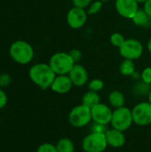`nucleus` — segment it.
<instances>
[{"label": "nucleus", "instance_id": "nucleus-1", "mask_svg": "<svg viewBox=\"0 0 151 152\" xmlns=\"http://www.w3.org/2000/svg\"><path fill=\"white\" fill-rule=\"evenodd\" d=\"M28 76L36 86L43 90H46L51 87L56 74L49 63H37L29 69Z\"/></svg>", "mask_w": 151, "mask_h": 152}, {"label": "nucleus", "instance_id": "nucleus-2", "mask_svg": "<svg viewBox=\"0 0 151 152\" xmlns=\"http://www.w3.org/2000/svg\"><path fill=\"white\" fill-rule=\"evenodd\" d=\"M9 53L15 62L24 65L29 63L33 60L34 49L29 43L23 40H18L11 45Z\"/></svg>", "mask_w": 151, "mask_h": 152}, {"label": "nucleus", "instance_id": "nucleus-3", "mask_svg": "<svg viewBox=\"0 0 151 152\" xmlns=\"http://www.w3.org/2000/svg\"><path fill=\"white\" fill-rule=\"evenodd\" d=\"M75 64L70 54L65 52H58L53 54L49 61V65L56 75H68Z\"/></svg>", "mask_w": 151, "mask_h": 152}, {"label": "nucleus", "instance_id": "nucleus-4", "mask_svg": "<svg viewBox=\"0 0 151 152\" xmlns=\"http://www.w3.org/2000/svg\"><path fill=\"white\" fill-rule=\"evenodd\" d=\"M133 123V118L132 110L124 106L118 109H115V110H113L112 118L110 122L112 128L125 132L131 127Z\"/></svg>", "mask_w": 151, "mask_h": 152}, {"label": "nucleus", "instance_id": "nucleus-5", "mask_svg": "<svg viewBox=\"0 0 151 152\" xmlns=\"http://www.w3.org/2000/svg\"><path fill=\"white\" fill-rule=\"evenodd\" d=\"M107 147L105 133L92 132L82 141V148L85 152H103Z\"/></svg>", "mask_w": 151, "mask_h": 152}, {"label": "nucleus", "instance_id": "nucleus-6", "mask_svg": "<svg viewBox=\"0 0 151 152\" xmlns=\"http://www.w3.org/2000/svg\"><path fill=\"white\" fill-rule=\"evenodd\" d=\"M92 119V110L90 108L80 104L74 107L69 114V124L77 128H81L87 126Z\"/></svg>", "mask_w": 151, "mask_h": 152}, {"label": "nucleus", "instance_id": "nucleus-7", "mask_svg": "<svg viewBox=\"0 0 151 152\" xmlns=\"http://www.w3.org/2000/svg\"><path fill=\"white\" fill-rule=\"evenodd\" d=\"M120 55L124 59L135 61L142 57L143 53L142 44L134 38L125 39L124 44L118 48Z\"/></svg>", "mask_w": 151, "mask_h": 152}, {"label": "nucleus", "instance_id": "nucleus-8", "mask_svg": "<svg viewBox=\"0 0 151 152\" xmlns=\"http://www.w3.org/2000/svg\"><path fill=\"white\" fill-rule=\"evenodd\" d=\"M133 123L140 126L151 125V104L149 102L137 103L132 109Z\"/></svg>", "mask_w": 151, "mask_h": 152}, {"label": "nucleus", "instance_id": "nucleus-9", "mask_svg": "<svg viewBox=\"0 0 151 152\" xmlns=\"http://www.w3.org/2000/svg\"><path fill=\"white\" fill-rule=\"evenodd\" d=\"M92 110V119L94 123L107 126L108 124H110L113 110L110 109L109 106H108L105 103L100 102L96 106H94Z\"/></svg>", "mask_w": 151, "mask_h": 152}, {"label": "nucleus", "instance_id": "nucleus-10", "mask_svg": "<svg viewBox=\"0 0 151 152\" xmlns=\"http://www.w3.org/2000/svg\"><path fill=\"white\" fill-rule=\"evenodd\" d=\"M87 12L85 9L79 7H72L67 13V22L71 28H81L87 20Z\"/></svg>", "mask_w": 151, "mask_h": 152}, {"label": "nucleus", "instance_id": "nucleus-11", "mask_svg": "<svg viewBox=\"0 0 151 152\" xmlns=\"http://www.w3.org/2000/svg\"><path fill=\"white\" fill-rule=\"evenodd\" d=\"M115 7L121 17L132 20L139 10V3L137 0H116Z\"/></svg>", "mask_w": 151, "mask_h": 152}, {"label": "nucleus", "instance_id": "nucleus-12", "mask_svg": "<svg viewBox=\"0 0 151 152\" xmlns=\"http://www.w3.org/2000/svg\"><path fill=\"white\" fill-rule=\"evenodd\" d=\"M68 75L73 86L77 87L84 86L88 81V72L86 69L79 63H76Z\"/></svg>", "mask_w": 151, "mask_h": 152}, {"label": "nucleus", "instance_id": "nucleus-13", "mask_svg": "<svg viewBox=\"0 0 151 152\" xmlns=\"http://www.w3.org/2000/svg\"><path fill=\"white\" fill-rule=\"evenodd\" d=\"M72 86L73 84L69 75H56L50 88L56 94H64L69 93L72 89Z\"/></svg>", "mask_w": 151, "mask_h": 152}, {"label": "nucleus", "instance_id": "nucleus-14", "mask_svg": "<svg viewBox=\"0 0 151 152\" xmlns=\"http://www.w3.org/2000/svg\"><path fill=\"white\" fill-rule=\"evenodd\" d=\"M105 136L108 146L111 148H121L125 143V136L124 134V132L117 130L115 128L108 129L105 132Z\"/></svg>", "mask_w": 151, "mask_h": 152}, {"label": "nucleus", "instance_id": "nucleus-15", "mask_svg": "<svg viewBox=\"0 0 151 152\" xmlns=\"http://www.w3.org/2000/svg\"><path fill=\"white\" fill-rule=\"evenodd\" d=\"M133 22L143 28H149L151 27V17H150L143 9H139L138 12L132 19Z\"/></svg>", "mask_w": 151, "mask_h": 152}, {"label": "nucleus", "instance_id": "nucleus-16", "mask_svg": "<svg viewBox=\"0 0 151 152\" xmlns=\"http://www.w3.org/2000/svg\"><path fill=\"white\" fill-rule=\"evenodd\" d=\"M108 100H109V105L111 107H113L114 109H118V108L124 107L125 103V98L124 94L118 90L111 91L109 94Z\"/></svg>", "mask_w": 151, "mask_h": 152}, {"label": "nucleus", "instance_id": "nucleus-17", "mask_svg": "<svg viewBox=\"0 0 151 152\" xmlns=\"http://www.w3.org/2000/svg\"><path fill=\"white\" fill-rule=\"evenodd\" d=\"M100 102H101V98L97 92L89 90L82 97V104L90 109H93L94 106H96Z\"/></svg>", "mask_w": 151, "mask_h": 152}, {"label": "nucleus", "instance_id": "nucleus-18", "mask_svg": "<svg viewBox=\"0 0 151 152\" xmlns=\"http://www.w3.org/2000/svg\"><path fill=\"white\" fill-rule=\"evenodd\" d=\"M119 71L123 76L125 77H132L133 74L135 72V64L134 61L124 59L119 66Z\"/></svg>", "mask_w": 151, "mask_h": 152}, {"label": "nucleus", "instance_id": "nucleus-19", "mask_svg": "<svg viewBox=\"0 0 151 152\" xmlns=\"http://www.w3.org/2000/svg\"><path fill=\"white\" fill-rule=\"evenodd\" d=\"M56 149L58 152H74L75 145L69 138H61L56 143Z\"/></svg>", "mask_w": 151, "mask_h": 152}, {"label": "nucleus", "instance_id": "nucleus-20", "mask_svg": "<svg viewBox=\"0 0 151 152\" xmlns=\"http://www.w3.org/2000/svg\"><path fill=\"white\" fill-rule=\"evenodd\" d=\"M103 88H104V82L100 78H94V79L91 80L88 84V89L90 91L99 93Z\"/></svg>", "mask_w": 151, "mask_h": 152}, {"label": "nucleus", "instance_id": "nucleus-21", "mask_svg": "<svg viewBox=\"0 0 151 152\" xmlns=\"http://www.w3.org/2000/svg\"><path fill=\"white\" fill-rule=\"evenodd\" d=\"M125 41V37L121 33L115 32V33H113L110 36V43L115 47L119 48L124 44Z\"/></svg>", "mask_w": 151, "mask_h": 152}, {"label": "nucleus", "instance_id": "nucleus-22", "mask_svg": "<svg viewBox=\"0 0 151 152\" xmlns=\"http://www.w3.org/2000/svg\"><path fill=\"white\" fill-rule=\"evenodd\" d=\"M101 7H102V2L101 1H99V0L93 1L91 3V4L87 7V10H86L87 14L88 15H94L101 10Z\"/></svg>", "mask_w": 151, "mask_h": 152}, {"label": "nucleus", "instance_id": "nucleus-23", "mask_svg": "<svg viewBox=\"0 0 151 152\" xmlns=\"http://www.w3.org/2000/svg\"><path fill=\"white\" fill-rule=\"evenodd\" d=\"M36 152H58L57 151V149H56V146L52 144V143H49V142H44L41 145L38 146Z\"/></svg>", "mask_w": 151, "mask_h": 152}, {"label": "nucleus", "instance_id": "nucleus-24", "mask_svg": "<svg viewBox=\"0 0 151 152\" xmlns=\"http://www.w3.org/2000/svg\"><path fill=\"white\" fill-rule=\"evenodd\" d=\"M141 78L142 81H143L144 83L151 85V67L145 68L142 72L141 73Z\"/></svg>", "mask_w": 151, "mask_h": 152}, {"label": "nucleus", "instance_id": "nucleus-25", "mask_svg": "<svg viewBox=\"0 0 151 152\" xmlns=\"http://www.w3.org/2000/svg\"><path fill=\"white\" fill-rule=\"evenodd\" d=\"M71 1L75 7H79L83 9H86L93 2V0H71Z\"/></svg>", "mask_w": 151, "mask_h": 152}, {"label": "nucleus", "instance_id": "nucleus-26", "mask_svg": "<svg viewBox=\"0 0 151 152\" xmlns=\"http://www.w3.org/2000/svg\"><path fill=\"white\" fill-rule=\"evenodd\" d=\"M11 81H12V78L8 74H1L0 75V86L6 87L10 85Z\"/></svg>", "mask_w": 151, "mask_h": 152}, {"label": "nucleus", "instance_id": "nucleus-27", "mask_svg": "<svg viewBox=\"0 0 151 152\" xmlns=\"http://www.w3.org/2000/svg\"><path fill=\"white\" fill-rule=\"evenodd\" d=\"M69 53L70 56L72 57V59H73V61H75V63H78V61H79L81 60V58H82V52H81L80 50H78V49H73V50H71Z\"/></svg>", "mask_w": 151, "mask_h": 152}, {"label": "nucleus", "instance_id": "nucleus-28", "mask_svg": "<svg viewBox=\"0 0 151 152\" xmlns=\"http://www.w3.org/2000/svg\"><path fill=\"white\" fill-rule=\"evenodd\" d=\"M7 102H8V98H7L6 94L4 93V90L0 89V110L5 107V105L7 104Z\"/></svg>", "mask_w": 151, "mask_h": 152}, {"label": "nucleus", "instance_id": "nucleus-29", "mask_svg": "<svg viewBox=\"0 0 151 152\" xmlns=\"http://www.w3.org/2000/svg\"><path fill=\"white\" fill-rule=\"evenodd\" d=\"M143 4V10L147 12V14L150 17H151V0H147Z\"/></svg>", "mask_w": 151, "mask_h": 152}, {"label": "nucleus", "instance_id": "nucleus-30", "mask_svg": "<svg viewBox=\"0 0 151 152\" xmlns=\"http://www.w3.org/2000/svg\"><path fill=\"white\" fill-rule=\"evenodd\" d=\"M147 48H148V51L150 52V53L151 54V37L150 39L149 40L148 44H147Z\"/></svg>", "mask_w": 151, "mask_h": 152}, {"label": "nucleus", "instance_id": "nucleus-31", "mask_svg": "<svg viewBox=\"0 0 151 152\" xmlns=\"http://www.w3.org/2000/svg\"><path fill=\"white\" fill-rule=\"evenodd\" d=\"M148 102L151 104V89L150 91L149 92V94H148Z\"/></svg>", "mask_w": 151, "mask_h": 152}, {"label": "nucleus", "instance_id": "nucleus-32", "mask_svg": "<svg viewBox=\"0 0 151 152\" xmlns=\"http://www.w3.org/2000/svg\"><path fill=\"white\" fill-rule=\"evenodd\" d=\"M146 1H147V0H137V2H138L139 4H140V3H141V4H144Z\"/></svg>", "mask_w": 151, "mask_h": 152}, {"label": "nucleus", "instance_id": "nucleus-33", "mask_svg": "<svg viewBox=\"0 0 151 152\" xmlns=\"http://www.w3.org/2000/svg\"><path fill=\"white\" fill-rule=\"evenodd\" d=\"M99 1H101L103 3V2H107V1H110V0H99Z\"/></svg>", "mask_w": 151, "mask_h": 152}]
</instances>
